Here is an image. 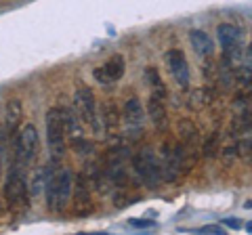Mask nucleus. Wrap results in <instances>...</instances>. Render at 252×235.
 Listing matches in <instances>:
<instances>
[{"mask_svg": "<svg viewBox=\"0 0 252 235\" xmlns=\"http://www.w3.org/2000/svg\"><path fill=\"white\" fill-rule=\"evenodd\" d=\"M72 145H74V151H78L80 155H89V153H93V149H94L91 141H86L84 137H74Z\"/></svg>", "mask_w": 252, "mask_h": 235, "instance_id": "obj_21", "label": "nucleus"}, {"mask_svg": "<svg viewBox=\"0 0 252 235\" xmlns=\"http://www.w3.org/2000/svg\"><path fill=\"white\" fill-rule=\"evenodd\" d=\"M145 78H147L149 86H152L154 95L162 97V99L166 97V86H164V82H162V76H160V72H158L156 67H147V69H145Z\"/></svg>", "mask_w": 252, "mask_h": 235, "instance_id": "obj_18", "label": "nucleus"}, {"mask_svg": "<svg viewBox=\"0 0 252 235\" xmlns=\"http://www.w3.org/2000/svg\"><path fill=\"white\" fill-rule=\"evenodd\" d=\"M65 128H63V118H61V107H51L46 112V143H49V151L53 155V162L63 158L67 149L65 143Z\"/></svg>", "mask_w": 252, "mask_h": 235, "instance_id": "obj_3", "label": "nucleus"}, {"mask_svg": "<svg viewBox=\"0 0 252 235\" xmlns=\"http://www.w3.org/2000/svg\"><path fill=\"white\" fill-rule=\"evenodd\" d=\"M147 116H149V120H152L156 130L164 132L168 128V112H166V105H164L162 97L152 95L147 99Z\"/></svg>", "mask_w": 252, "mask_h": 235, "instance_id": "obj_11", "label": "nucleus"}, {"mask_svg": "<svg viewBox=\"0 0 252 235\" xmlns=\"http://www.w3.org/2000/svg\"><path fill=\"white\" fill-rule=\"evenodd\" d=\"M4 200H6V208H9L13 216H23L30 208V183L26 176V168L17 166L15 162L9 168V172H6Z\"/></svg>", "mask_w": 252, "mask_h": 235, "instance_id": "obj_2", "label": "nucleus"}, {"mask_svg": "<svg viewBox=\"0 0 252 235\" xmlns=\"http://www.w3.org/2000/svg\"><path fill=\"white\" fill-rule=\"evenodd\" d=\"M229 128H231L233 137H240V135H244V132H250V107L235 109Z\"/></svg>", "mask_w": 252, "mask_h": 235, "instance_id": "obj_17", "label": "nucleus"}, {"mask_svg": "<svg viewBox=\"0 0 252 235\" xmlns=\"http://www.w3.org/2000/svg\"><path fill=\"white\" fill-rule=\"evenodd\" d=\"M189 42H191L193 51L200 55V57H212V53H215V42H212V38L202 32V29H191L189 32Z\"/></svg>", "mask_w": 252, "mask_h": 235, "instance_id": "obj_16", "label": "nucleus"}, {"mask_svg": "<svg viewBox=\"0 0 252 235\" xmlns=\"http://www.w3.org/2000/svg\"><path fill=\"white\" fill-rule=\"evenodd\" d=\"M198 233H217V235H223V229H220V227H202V229L198 231Z\"/></svg>", "mask_w": 252, "mask_h": 235, "instance_id": "obj_24", "label": "nucleus"}, {"mask_svg": "<svg viewBox=\"0 0 252 235\" xmlns=\"http://www.w3.org/2000/svg\"><path fill=\"white\" fill-rule=\"evenodd\" d=\"M217 36L223 51H231L242 44V29L238 26H233V23H220L217 28Z\"/></svg>", "mask_w": 252, "mask_h": 235, "instance_id": "obj_13", "label": "nucleus"}, {"mask_svg": "<svg viewBox=\"0 0 252 235\" xmlns=\"http://www.w3.org/2000/svg\"><path fill=\"white\" fill-rule=\"evenodd\" d=\"M74 112L80 118L82 124L91 128L97 126V99H94V92L91 86H86L82 82H78L74 90Z\"/></svg>", "mask_w": 252, "mask_h": 235, "instance_id": "obj_6", "label": "nucleus"}, {"mask_svg": "<svg viewBox=\"0 0 252 235\" xmlns=\"http://www.w3.org/2000/svg\"><path fill=\"white\" fill-rule=\"evenodd\" d=\"M177 135H179V143L187 147V149H198V143H200V135H198V126L193 124V120H181L179 122V128H177Z\"/></svg>", "mask_w": 252, "mask_h": 235, "instance_id": "obj_15", "label": "nucleus"}, {"mask_svg": "<svg viewBox=\"0 0 252 235\" xmlns=\"http://www.w3.org/2000/svg\"><path fill=\"white\" fill-rule=\"evenodd\" d=\"M225 225H227V227H233V229H240V227H242L240 221H225Z\"/></svg>", "mask_w": 252, "mask_h": 235, "instance_id": "obj_25", "label": "nucleus"}, {"mask_svg": "<svg viewBox=\"0 0 252 235\" xmlns=\"http://www.w3.org/2000/svg\"><path fill=\"white\" fill-rule=\"evenodd\" d=\"M72 191L74 195H69L72 200V212L74 216H91L93 210H94V204H93V198H91V181L86 178L82 172L76 176V181L72 185Z\"/></svg>", "mask_w": 252, "mask_h": 235, "instance_id": "obj_7", "label": "nucleus"}, {"mask_svg": "<svg viewBox=\"0 0 252 235\" xmlns=\"http://www.w3.org/2000/svg\"><path fill=\"white\" fill-rule=\"evenodd\" d=\"M74 175L63 166L49 164L44 168V195H46V206L51 212L59 214L65 210L69 195H72Z\"/></svg>", "mask_w": 252, "mask_h": 235, "instance_id": "obj_1", "label": "nucleus"}, {"mask_svg": "<svg viewBox=\"0 0 252 235\" xmlns=\"http://www.w3.org/2000/svg\"><path fill=\"white\" fill-rule=\"evenodd\" d=\"M235 153L240 155V158H246L250 160V137L246 135V139H242L238 145H235Z\"/></svg>", "mask_w": 252, "mask_h": 235, "instance_id": "obj_22", "label": "nucleus"}, {"mask_svg": "<svg viewBox=\"0 0 252 235\" xmlns=\"http://www.w3.org/2000/svg\"><path fill=\"white\" fill-rule=\"evenodd\" d=\"M23 124V105L19 99H9L6 101V118H4V126L9 135H15Z\"/></svg>", "mask_w": 252, "mask_h": 235, "instance_id": "obj_14", "label": "nucleus"}, {"mask_svg": "<svg viewBox=\"0 0 252 235\" xmlns=\"http://www.w3.org/2000/svg\"><path fill=\"white\" fill-rule=\"evenodd\" d=\"M219 149H220V135H219V132H212V135L204 141L202 155H204V158H215V155L219 153Z\"/></svg>", "mask_w": 252, "mask_h": 235, "instance_id": "obj_20", "label": "nucleus"}, {"mask_svg": "<svg viewBox=\"0 0 252 235\" xmlns=\"http://www.w3.org/2000/svg\"><path fill=\"white\" fill-rule=\"evenodd\" d=\"M212 103V90L208 88H195L191 95H189V107L191 109H202Z\"/></svg>", "mask_w": 252, "mask_h": 235, "instance_id": "obj_19", "label": "nucleus"}, {"mask_svg": "<svg viewBox=\"0 0 252 235\" xmlns=\"http://www.w3.org/2000/svg\"><path fill=\"white\" fill-rule=\"evenodd\" d=\"M122 120L126 124V135H128L130 141H137L143 135V105L137 97H130L124 103V112H122Z\"/></svg>", "mask_w": 252, "mask_h": 235, "instance_id": "obj_8", "label": "nucleus"}, {"mask_svg": "<svg viewBox=\"0 0 252 235\" xmlns=\"http://www.w3.org/2000/svg\"><path fill=\"white\" fill-rule=\"evenodd\" d=\"M124 74V57L122 55H114L112 59L103 63L101 67H97L93 72V76L97 78L101 84H112V82H118Z\"/></svg>", "mask_w": 252, "mask_h": 235, "instance_id": "obj_10", "label": "nucleus"}, {"mask_svg": "<svg viewBox=\"0 0 252 235\" xmlns=\"http://www.w3.org/2000/svg\"><path fill=\"white\" fill-rule=\"evenodd\" d=\"M132 168H135L137 176L143 181L147 187H158L162 181V166L160 160L156 158L152 149H141L132 155Z\"/></svg>", "mask_w": 252, "mask_h": 235, "instance_id": "obj_4", "label": "nucleus"}, {"mask_svg": "<svg viewBox=\"0 0 252 235\" xmlns=\"http://www.w3.org/2000/svg\"><path fill=\"white\" fill-rule=\"evenodd\" d=\"M101 120H103V124H105L107 137H112V139L120 137V122H122V118H120V114H118V107L112 103V101L101 103Z\"/></svg>", "mask_w": 252, "mask_h": 235, "instance_id": "obj_12", "label": "nucleus"}, {"mask_svg": "<svg viewBox=\"0 0 252 235\" xmlns=\"http://www.w3.org/2000/svg\"><path fill=\"white\" fill-rule=\"evenodd\" d=\"M166 65L170 69L172 78L179 88L187 90L189 88V82H191V74H189V65H187V59H185V53L179 51V49H172L166 53Z\"/></svg>", "mask_w": 252, "mask_h": 235, "instance_id": "obj_9", "label": "nucleus"}, {"mask_svg": "<svg viewBox=\"0 0 252 235\" xmlns=\"http://www.w3.org/2000/svg\"><path fill=\"white\" fill-rule=\"evenodd\" d=\"M130 225L132 227H139V229H149V227H156L154 221H139V218H132Z\"/></svg>", "mask_w": 252, "mask_h": 235, "instance_id": "obj_23", "label": "nucleus"}, {"mask_svg": "<svg viewBox=\"0 0 252 235\" xmlns=\"http://www.w3.org/2000/svg\"><path fill=\"white\" fill-rule=\"evenodd\" d=\"M38 130L34 124H26L21 130H19V135H17V141H15V164L21 168H30V164L32 160L36 158V153H38Z\"/></svg>", "mask_w": 252, "mask_h": 235, "instance_id": "obj_5", "label": "nucleus"}]
</instances>
